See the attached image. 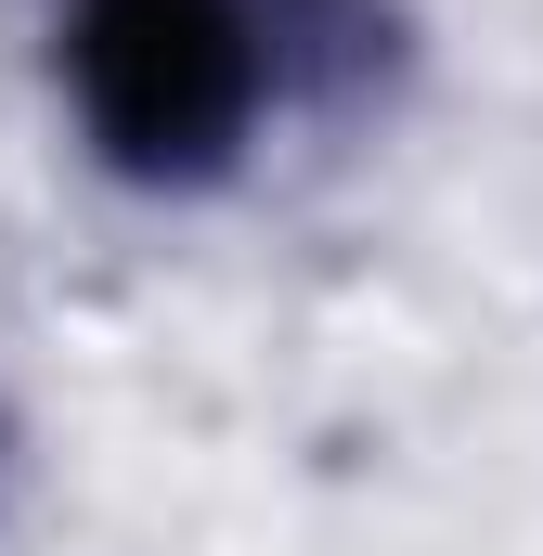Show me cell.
Returning a JSON list of instances; mask_svg holds the SVG:
<instances>
[{
	"mask_svg": "<svg viewBox=\"0 0 543 556\" xmlns=\"http://www.w3.org/2000/svg\"><path fill=\"white\" fill-rule=\"evenodd\" d=\"M65 91L117 181L194 194L220 181L272 104L260 0H78L65 13Z\"/></svg>",
	"mask_w": 543,
	"mask_h": 556,
	"instance_id": "obj_1",
	"label": "cell"
},
{
	"mask_svg": "<svg viewBox=\"0 0 543 556\" xmlns=\"http://www.w3.org/2000/svg\"><path fill=\"white\" fill-rule=\"evenodd\" d=\"M272 91H376L402 65V0H260Z\"/></svg>",
	"mask_w": 543,
	"mask_h": 556,
	"instance_id": "obj_2",
	"label": "cell"
}]
</instances>
